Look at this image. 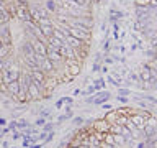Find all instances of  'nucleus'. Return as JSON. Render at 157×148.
<instances>
[{"label":"nucleus","mask_w":157,"mask_h":148,"mask_svg":"<svg viewBox=\"0 0 157 148\" xmlns=\"http://www.w3.org/2000/svg\"><path fill=\"white\" fill-rule=\"evenodd\" d=\"M129 120L132 122V125H134L137 130H144V127L147 125V120L142 115H139L137 112H132L129 115Z\"/></svg>","instance_id":"nucleus-5"},{"label":"nucleus","mask_w":157,"mask_h":148,"mask_svg":"<svg viewBox=\"0 0 157 148\" xmlns=\"http://www.w3.org/2000/svg\"><path fill=\"white\" fill-rule=\"evenodd\" d=\"M10 18L12 17H10V13L7 10H0V25H7Z\"/></svg>","instance_id":"nucleus-15"},{"label":"nucleus","mask_w":157,"mask_h":148,"mask_svg":"<svg viewBox=\"0 0 157 148\" xmlns=\"http://www.w3.org/2000/svg\"><path fill=\"white\" fill-rule=\"evenodd\" d=\"M21 53H23V59H25V58H31V56H34L31 41H25V43L21 44Z\"/></svg>","instance_id":"nucleus-8"},{"label":"nucleus","mask_w":157,"mask_h":148,"mask_svg":"<svg viewBox=\"0 0 157 148\" xmlns=\"http://www.w3.org/2000/svg\"><path fill=\"white\" fill-rule=\"evenodd\" d=\"M57 7H59V3L56 2V0H46V5H44V8H46L49 13H56Z\"/></svg>","instance_id":"nucleus-12"},{"label":"nucleus","mask_w":157,"mask_h":148,"mask_svg":"<svg viewBox=\"0 0 157 148\" xmlns=\"http://www.w3.org/2000/svg\"><path fill=\"white\" fill-rule=\"evenodd\" d=\"M52 36H54V38H57V39H59V41H61V43L67 44V43H66V35H64V33H62V31H61V30H59V28H54V31H52Z\"/></svg>","instance_id":"nucleus-14"},{"label":"nucleus","mask_w":157,"mask_h":148,"mask_svg":"<svg viewBox=\"0 0 157 148\" xmlns=\"http://www.w3.org/2000/svg\"><path fill=\"white\" fill-rule=\"evenodd\" d=\"M139 79H141V82H151L152 81V69L151 66H142L139 69Z\"/></svg>","instance_id":"nucleus-6"},{"label":"nucleus","mask_w":157,"mask_h":148,"mask_svg":"<svg viewBox=\"0 0 157 148\" xmlns=\"http://www.w3.org/2000/svg\"><path fill=\"white\" fill-rule=\"evenodd\" d=\"M31 46H33V51H34V54H38V56H43V58H46V54H48V46H46V43H43V41H39V39L34 38L33 41H31Z\"/></svg>","instance_id":"nucleus-3"},{"label":"nucleus","mask_w":157,"mask_h":148,"mask_svg":"<svg viewBox=\"0 0 157 148\" xmlns=\"http://www.w3.org/2000/svg\"><path fill=\"white\" fill-rule=\"evenodd\" d=\"M67 31H69V35H71V36L77 38V39H80V41H83V43L90 41V38H92V35H90V33H85L83 30L77 28V27H74V25H69Z\"/></svg>","instance_id":"nucleus-1"},{"label":"nucleus","mask_w":157,"mask_h":148,"mask_svg":"<svg viewBox=\"0 0 157 148\" xmlns=\"http://www.w3.org/2000/svg\"><path fill=\"white\" fill-rule=\"evenodd\" d=\"M113 137H115V143H116L118 146H123L126 143V138L123 137V135H113Z\"/></svg>","instance_id":"nucleus-18"},{"label":"nucleus","mask_w":157,"mask_h":148,"mask_svg":"<svg viewBox=\"0 0 157 148\" xmlns=\"http://www.w3.org/2000/svg\"><path fill=\"white\" fill-rule=\"evenodd\" d=\"M116 118H118V110H110L105 117H103V120H105L106 123H115Z\"/></svg>","instance_id":"nucleus-13"},{"label":"nucleus","mask_w":157,"mask_h":148,"mask_svg":"<svg viewBox=\"0 0 157 148\" xmlns=\"http://www.w3.org/2000/svg\"><path fill=\"white\" fill-rule=\"evenodd\" d=\"M41 96H43L41 87H39L34 81H29V84H28V97H29V101H38V99H41Z\"/></svg>","instance_id":"nucleus-2"},{"label":"nucleus","mask_w":157,"mask_h":148,"mask_svg":"<svg viewBox=\"0 0 157 148\" xmlns=\"http://www.w3.org/2000/svg\"><path fill=\"white\" fill-rule=\"evenodd\" d=\"M38 27H46V25H52V20L51 18H39L36 22Z\"/></svg>","instance_id":"nucleus-17"},{"label":"nucleus","mask_w":157,"mask_h":148,"mask_svg":"<svg viewBox=\"0 0 157 148\" xmlns=\"http://www.w3.org/2000/svg\"><path fill=\"white\" fill-rule=\"evenodd\" d=\"M67 72H69V76H72V77H75L80 74V63H72V64H69L67 66Z\"/></svg>","instance_id":"nucleus-9"},{"label":"nucleus","mask_w":157,"mask_h":148,"mask_svg":"<svg viewBox=\"0 0 157 148\" xmlns=\"http://www.w3.org/2000/svg\"><path fill=\"white\" fill-rule=\"evenodd\" d=\"M108 127H110V123H106L103 118H101V120H97L92 125V128H93V130H97V132H108Z\"/></svg>","instance_id":"nucleus-10"},{"label":"nucleus","mask_w":157,"mask_h":148,"mask_svg":"<svg viewBox=\"0 0 157 148\" xmlns=\"http://www.w3.org/2000/svg\"><path fill=\"white\" fill-rule=\"evenodd\" d=\"M100 96H101V97L95 99V102H97V104H100V102H103V101H108V99H110V92H106V91H105V92H101Z\"/></svg>","instance_id":"nucleus-19"},{"label":"nucleus","mask_w":157,"mask_h":148,"mask_svg":"<svg viewBox=\"0 0 157 148\" xmlns=\"http://www.w3.org/2000/svg\"><path fill=\"white\" fill-rule=\"evenodd\" d=\"M146 12H147V7H141V5H137V7H136V13L139 15V17H142Z\"/></svg>","instance_id":"nucleus-20"},{"label":"nucleus","mask_w":157,"mask_h":148,"mask_svg":"<svg viewBox=\"0 0 157 148\" xmlns=\"http://www.w3.org/2000/svg\"><path fill=\"white\" fill-rule=\"evenodd\" d=\"M3 2H5V0H3Z\"/></svg>","instance_id":"nucleus-28"},{"label":"nucleus","mask_w":157,"mask_h":148,"mask_svg":"<svg viewBox=\"0 0 157 148\" xmlns=\"http://www.w3.org/2000/svg\"><path fill=\"white\" fill-rule=\"evenodd\" d=\"M38 28H39V31H41L43 36L48 39L49 36H52V31H54L56 27H54V25H46V27H38Z\"/></svg>","instance_id":"nucleus-11"},{"label":"nucleus","mask_w":157,"mask_h":148,"mask_svg":"<svg viewBox=\"0 0 157 148\" xmlns=\"http://www.w3.org/2000/svg\"><path fill=\"white\" fill-rule=\"evenodd\" d=\"M105 63H108V64H111V63H113V59H111V58H105Z\"/></svg>","instance_id":"nucleus-25"},{"label":"nucleus","mask_w":157,"mask_h":148,"mask_svg":"<svg viewBox=\"0 0 157 148\" xmlns=\"http://www.w3.org/2000/svg\"><path fill=\"white\" fill-rule=\"evenodd\" d=\"M3 46V41H2V38H0V48H2Z\"/></svg>","instance_id":"nucleus-27"},{"label":"nucleus","mask_w":157,"mask_h":148,"mask_svg":"<svg viewBox=\"0 0 157 148\" xmlns=\"http://www.w3.org/2000/svg\"><path fill=\"white\" fill-rule=\"evenodd\" d=\"M98 68H100V64H98V63H93V69H92V71H98Z\"/></svg>","instance_id":"nucleus-21"},{"label":"nucleus","mask_w":157,"mask_h":148,"mask_svg":"<svg viewBox=\"0 0 157 148\" xmlns=\"http://www.w3.org/2000/svg\"><path fill=\"white\" fill-rule=\"evenodd\" d=\"M66 43H67V46H71L72 49H80L83 44V41H80V39H77V38H74V36H71V35H67L66 36Z\"/></svg>","instance_id":"nucleus-7"},{"label":"nucleus","mask_w":157,"mask_h":148,"mask_svg":"<svg viewBox=\"0 0 157 148\" xmlns=\"http://www.w3.org/2000/svg\"><path fill=\"white\" fill-rule=\"evenodd\" d=\"M152 58H154V64H157V54H154Z\"/></svg>","instance_id":"nucleus-26"},{"label":"nucleus","mask_w":157,"mask_h":148,"mask_svg":"<svg viewBox=\"0 0 157 148\" xmlns=\"http://www.w3.org/2000/svg\"><path fill=\"white\" fill-rule=\"evenodd\" d=\"M108 81H110V82L113 84V86H118V84L115 82V79H113V77H108Z\"/></svg>","instance_id":"nucleus-23"},{"label":"nucleus","mask_w":157,"mask_h":148,"mask_svg":"<svg viewBox=\"0 0 157 148\" xmlns=\"http://www.w3.org/2000/svg\"><path fill=\"white\" fill-rule=\"evenodd\" d=\"M103 49H110V44H108V41H103Z\"/></svg>","instance_id":"nucleus-22"},{"label":"nucleus","mask_w":157,"mask_h":148,"mask_svg":"<svg viewBox=\"0 0 157 148\" xmlns=\"http://www.w3.org/2000/svg\"><path fill=\"white\" fill-rule=\"evenodd\" d=\"M10 51H12V46H8V44H3L2 48H0V59H5L10 54Z\"/></svg>","instance_id":"nucleus-16"},{"label":"nucleus","mask_w":157,"mask_h":148,"mask_svg":"<svg viewBox=\"0 0 157 148\" xmlns=\"http://www.w3.org/2000/svg\"><path fill=\"white\" fill-rule=\"evenodd\" d=\"M39 69H41V71L46 74V76L49 77V76H52L54 72H56V69H57V66L54 63H51L49 61L48 58H44L43 61H41V64H39Z\"/></svg>","instance_id":"nucleus-4"},{"label":"nucleus","mask_w":157,"mask_h":148,"mask_svg":"<svg viewBox=\"0 0 157 148\" xmlns=\"http://www.w3.org/2000/svg\"><path fill=\"white\" fill-rule=\"evenodd\" d=\"M103 109H105V110H111V105H110V104H106V105H103Z\"/></svg>","instance_id":"nucleus-24"}]
</instances>
